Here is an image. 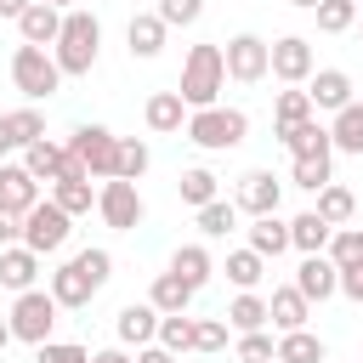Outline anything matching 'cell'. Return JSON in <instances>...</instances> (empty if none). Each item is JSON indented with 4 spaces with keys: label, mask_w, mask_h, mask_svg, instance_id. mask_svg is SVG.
I'll return each mask as SVG.
<instances>
[{
    "label": "cell",
    "mask_w": 363,
    "mask_h": 363,
    "mask_svg": "<svg viewBox=\"0 0 363 363\" xmlns=\"http://www.w3.org/2000/svg\"><path fill=\"white\" fill-rule=\"evenodd\" d=\"M329 227H346L352 216H357V199H352V187H340V182H329L323 193H318V204H312Z\"/></svg>",
    "instance_id": "obj_36"
},
{
    "label": "cell",
    "mask_w": 363,
    "mask_h": 363,
    "mask_svg": "<svg viewBox=\"0 0 363 363\" xmlns=\"http://www.w3.org/2000/svg\"><path fill=\"white\" fill-rule=\"evenodd\" d=\"M267 318H272V329H278V335H289V329H306V318H312V301H306L295 284H284V289H272V295H267Z\"/></svg>",
    "instance_id": "obj_20"
},
{
    "label": "cell",
    "mask_w": 363,
    "mask_h": 363,
    "mask_svg": "<svg viewBox=\"0 0 363 363\" xmlns=\"http://www.w3.org/2000/svg\"><path fill=\"white\" fill-rule=\"evenodd\" d=\"M0 289H11V295L40 289V255L28 244H6L0 250Z\"/></svg>",
    "instance_id": "obj_18"
},
{
    "label": "cell",
    "mask_w": 363,
    "mask_h": 363,
    "mask_svg": "<svg viewBox=\"0 0 363 363\" xmlns=\"http://www.w3.org/2000/svg\"><path fill=\"white\" fill-rule=\"evenodd\" d=\"M159 346L164 352H193V318L187 312H170V318H159Z\"/></svg>",
    "instance_id": "obj_41"
},
{
    "label": "cell",
    "mask_w": 363,
    "mask_h": 363,
    "mask_svg": "<svg viewBox=\"0 0 363 363\" xmlns=\"http://www.w3.org/2000/svg\"><path fill=\"white\" fill-rule=\"evenodd\" d=\"M91 363H136L125 346H102V352H91Z\"/></svg>",
    "instance_id": "obj_50"
},
{
    "label": "cell",
    "mask_w": 363,
    "mask_h": 363,
    "mask_svg": "<svg viewBox=\"0 0 363 363\" xmlns=\"http://www.w3.org/2000/svg\"><path fill=\"white\" fill-rule=\"evenodd\" d=\"M278 357V340L267 335V329H255V335H238V363H272Z\"/></svg>",
    "instance_id": "obj_45"
},
{
    "label": "cell",
    "mask_w": 363,
    "mask_h": 363,
    "mask_svg": "<svg viewBox=\"0 0 363 363\" xmlns=\"http://www.w3.org/2000/svg\"><path fill=\"white\" fill-rule=\"evenodd\" d=\"M199 153H227V147H238L244 136H250V113L244 108H193L187 113V130H182Z\"/></svg>",
    "instance_id": "obj_3"
},
{
    "label": "cell",
    "mask_w": 363,
    "mask_h": 363,
    "mask_svg": "<svg viewBox=\"0 0 363 363\" xmlns=\"http://www.w3.org/2000/svg\"><path fill=\"white\" fill-rule=\"evenodd\" d=\"M301 119H312V96H306V85H284V91L272 96V125L289 130V125H301Z\"/></svg>",
    "instance_id": "obj_34"
},
{
    "label": "cell",
    "mask_w": 363,
    "mask_h": 363,
    "mask_svg": "<svg viewBox=\"0 0 363 363\" xmlns=\"http://www.w3.org/2000/svg\"><path fill=\"white\" fill-rule=\"evenodd\" d=\"M278 142L289 147V159H318V153H335V142H329V125L312 113V119H301V125H289V130H278Z\"/></svg>",
    "instance_id": "obj_19"
},
{
    "label": "cell",
    "mask_w": 363,
    "mask_h": 363,
    "mask_svg": "<svg viewBox=\"0 0 363 363\" xmlns=\"http://www.w3.org/2000/svg\"><path fill=\"white\" fill-rule=\"evenodd\" d=\"M96 51H102V23H96L85 6L62 11V34H57V45H51V57H57L62 79L91 74V68H96Z\"/></svg>",
    "instance_id": "obj_1"
},
{
    "label": "cell",
    "mask_w": 363,
    "mask_h": 363,
    "mask_svg": "<svg viewBox=\"0 0 363 363\" xmlns=\"http://www.w3.org/2000/svg\"><path fill=\"white\" fill-rule=\"evenodd\" d=\"M28 6H34V0H0V17H11V23H17Z\"/></svg>",
    "instance_id": "obj_51"
},
{
    "label": "cell",
    "mask_w": 363,
    "mask_h": 363,
    "mask_svg": "<svg viewBox=\"0 0 363 363\" xmlns=\"http://www.w3.org/2000/svg\"><path fill=\"white\" fill-rule=\"evenodd\" d=\"M176 187H182V204H193V210H204V204H216V199H221V182H216V170H204V164L182 170V176H176Z\"/></svg>",
    "instance_id": "obj_31"
},
{
    "label": "cell",
    "mask_w": 363,
    "mask_h": 363,
    "mask_svg": "<svg viewBox=\"0 0 363 363\" xmlns=\"http://www.w3.org/2000/svg\"><path fill=\"white\" fill-rule=\"evenodd\" d=\"M96 216H102V227H113V233H136V227H142V216H147V204H142L136 182L108 176V182L96 187Z\"/></svg>",
    "instance_id": "obj_8"
},
{
    "label": "cell",
    "mask_w": 363,
    "mask_h": 363,
    "mask_svg": "<svg viewBox=\"0 0 363 363\" xmlns=\"http://www.w3.org/2000/svg\"><path fill=\"white\" fill-rule=\"evenodd\" d=\"M233 227H238V204H233V199H216V204L199 210V233H204V238H227Z\"/></svg>",
    "instance_id": "obj_40"
},
{
    "label": "cell",
    "mask_w": 363,
    "mask_h": 363,
    "mask_svg": "<svg viewBox=\"0 0 363 363\" xmlns=\"http://www.w3.org/2000/svg\"><path fill=\"white\" fill-rule=\"evenodd\" d=\"M34 204H40V182H34L23 164H0V210L28 216Z\"/></svg>",
    "instance_id": "obj_21"
},
{
    "label": "cell",
    "mask_w": 363,
    "mask_h": 363,
    "mask_svg": "<svg viewBox=\"0 0 363 363\" xmlns=\"http://www.w3.org/2000/svg\"><path fill=\"white\" fill-rule=\"evenodd\" d=\"M57 301H51V289H23L17 301H11V335L17 340H28V346H45L51 340V329H57Z\"/></svg>",
    "instance_id": "obj_6"
},
{
    "label": "cell",
    "mask_w": 363,
    "mask_h": 363,
    "mask_svg": "<svg viewBox=\"0 0 363 363\" xmlns=\"http://www.w3.org/2000/svg\"><path fill=\"white\" fill-rule=\"evenodd\" d=\"M278 199H284V182L272 176V170H244L238 176V193H233V204L255 221V216H278Z\"/></svg>",
    "instance_id": "obj_11"
},
{
    "label": "cell",
    "mask_w": 363,
    "mask_h": 363,
    "mask_svg": "<svg viewBox=\"0 0 363 363\" xmlns=\"http://www.w3.org/2000/svg\"><path fill=\"white\" fill-rule=\"evenodd\" d=\"M221 318H227V329H238V335H255V329H267V323H272V318H267V295H255V289L233 295Z\"/></svg>",
    "instance_id": "obj_27"
},
{
    "label": "cell",
    "mask_w": 363,
    "mask_h": 363,
    "mask_svg": "<svg viewBox=\"0 0 363 363\" xmlns=\"http://www.w3.org/2000/svg\"><path fill=\"white\" fill-rule=\"evenodd\" d=\"M289 6H301V11H318V6H323V0H289Z\"/></svg>",
    "instance_id": "obj_54"
},
{
    "label": "cell",
    "mask_w": 363,
    "mask_h": 363,
    "mask_svg": "<svg viewBox=\"0 0 363 363\" xmlns=\"http://www.w3.org/2000/svg\"><path fill=\"white\" fill-rule=\"evenodd\" d=\"M68 153H74L96 182H108L113 164H119V136H113L108 125H74V130H68Z\"/></svg>",
    "instance_id": "obj_7"
},
{
    "label": "cell",
    "mask_w": 363,
    "mask_h": 363,
    "mask_svg": "<svg viewBox=\"0 0 363 363\" xmlns=\"http://www.w3.org/2000/svg\"><path fill=\"white\" fill-rule=\"evenodd\" d=\"M329 357V346L312 335V329H289V335H278V363H323Z\"/></svg>",
    "instance_id": "obj_33"
},
{
    "label": "cell",
    "mask_w": 363,
    "mask_h": 363,
    "mask_svg": "<svg viewBox=\"0 0 363 363\" xmlns=\"http://www.w3.org/2000/svg\"><path fill=\"white\" fill-rule=\"evenodd\" d=\"M51 199H57L68 216H91V210H96V187H91V170H85L74 153H68V170L51 182Z\"/></svg>",
    "instance_id": "obj_13"
},
{
    "label": "cell",
    "mask_w": 363,
    "mask_h": 363,
    "mask_svg": "<svg viewBox=\"0 0 363 363\" xmlns=\"http://www.w3.org/2000/svg\"><path fill=\"white\" fill-rule=\"evenodd\" d=\"M17 34H23V45H57V34H62V11L57 6H45V0H34L23 17H17Z\"/></svg>",
    "instance_id": "obj_22"
},
{
    "label": "cell",
    "mask_w": 363,
    "mask_h": 363,
    "mask_svg": "<svg viewBox=\"0 0 363 363\" xmlns=\"http://www.w3.org/2000/svg\"><path fill=\"white\" fill-rule=\"evenodd\" d=\"M312 74H318L312 40H301V34H284V40H272V79H284V85H306Z\"/></svg>",
    "instance_id": "obj_10"
},
{
    "label": "cell",
    "mask_w": 363,
    "mask_h": 363,
    "mask_svg": "<svg viewBox=\"0 0 363 363\" xmlns=\"http://www.w3.org/2000/svg\"><path fill=\"white\" fill-rule=\"evenodd\" d=\"M6 244H23V216H11V210H0V250Z\"/></svg>",
    "instance_id": "obj_47"
},
{
    "label": "cell",
    "mask_w": 363,
    "mask_h": 363,
    "mask_svg": "<svg viewBox=\"0 0 363 363\" xmlns=\"http://www.w3.org/2000/svg\"><path fill=\"white\" fill-rule=\"evenodd\" d=\"M164 34H170V28L159 23V11H136V17L125 23V45H130V57H142V62L164 51Z\"/></svg>",
    "instance_id": "obj_23"
},
{
    "label": "cell",
    "mask_w": 363,
    "mask_h": 363,
    "mask_svg": "<svg viewBox=\"0 0 363 363\" xmlns=\"http://www.w3.org/2000/svg\"><path fill=\"white\" fill-rule=\"evenodd\" d=\"M340 272L346 267H363V227H335V238H329V250H323Z\"/></svg>",
    "instance_id": "obj_39"
},
{
    "label": "cell",
    "mask_w": 363,
    "mask_h": 363,
    "mask_svg": "<svg viewBox=\"0 0 363 363\" xmlns=\"http://www.w3.org/2000/svg\"><path fill=\"white\" fill-rule=\"evenodd\" d=\"M45 289H51V301H57L62 312H79V306H91V301H96V289H102V284H96V278L68 255V261L51 272V284H45Z\"/></svg>",
    "instance_id": "obj_12"
},
{
    "label": "cell",
    "mask_w": 363,
    "mask_h": 363,
    "mask_svg": "<svg viewBox=\"0 0 363 363\" xmlns=\"http://www.w3.org/2000/svg\"><path fill=\"white\" fill-rule=\"evenodd\" d=\"M136 363H176V352H164V346L153 340V346H142V352H136Z\"/></svg>",
    "instance_id": "obj_49"
},
{
    "label": "cell",
    "mask_w": 363,
    "mask_h": 363,
    "mask_svg": "<svg viewBox=\"0 0 363 363\" xmlns=\"http://www.w3.org/2000/svg\"><path fill=\"white\" fill-rule=\"evenodd\" d=\"M11 340H17V335H11V318H0V352H6Z\"/></svg>",
    "instance_id": "obj_53"
},
{
    "label": "cell",
    "mask_w": 363,
    "mask_h": 363,
    "mask_svg": "<svg viewBox=\"0 0 363 363\" xmlns=\"http://www.w3.org/2000/svg\"><path fill=\"white\" fill-rule=\"evenodd\" d=\"M295 289H301L306 301H329V295H340V267H335L329 255H301Z\"/></svg>",
    "instance_id": "obj_17"
},
{
    "label": "cell",
    "mask_w": 363,
    "mask_h": 363,
    "mask_svg": "<svg viewBox=\"0 0 363 363\" xmlns=\"http://www.w3.org/2000/svg\"><path fill=\"white\" fill-rule=\"evenodd\" d=\"M6 130H11V142H17V147H34V142L45 136V113H40L34 102H23V108H11V113H6Z\"/></svg>",
    "instance_id": "obj_37"
},
{
    "label": "cell",
    "mask_w": 363,
    "mask_h": 363,
    "mask_svg": "<svg viewBox=\"0 0 363 363\" xmlns=\"http://www.w3.org/2000/svg\"><path fill=\"white\" fill-rule=\"evenodd\" d=\"M17 142H11V130H6V113H0V164H6V153H11Z\"/></svg>",
    "instance_id": "obj_52"
},
{
    "label": "cell",
    "mask_w": 363,
    "mask_h": 363,
    "mask_svg": "<svg viewBox=\"0 0 363 363\" xmlns=\"http://www.w3.org/2000/svg\"><path fill=\"white\" fill-rule=\"evenodd\" d=\"M289 182L306 187V193H323L335 182V153H318V159H289Z\"/></svg>",
    "instance_id": "obj_35"
},
{
    "label": "cell",
    "mask_w": 363,
    "mask_h": 363,
    "mask_svg": "<svg viewBox=\"0 0 363 363\" xmlns=\"http://www.w3.org/2000/svg\"><path fill=\"white\" fill-rule=\"evenodd\" d=\"M329 142H335V153L363 159V102H346V108L329 119Z\"/></svg>",
    "instance_id": "obj_28"
},
{
    "label": "cell",
    "mask_w": 363,
    "mask_h": 363,
    "mask_svg": "<svg viewBox=\"0 0 363 363\" xmlns=\"http://www.w3.org/2000/svg\"><path fill=\"white\" fill-rule=\"evenodd\" d=\"M68 238H74V216H68L57 199H40V204L23 216V244H28L34 255H57Z\"/></svg>",
    "instance_id": "obj_5"
},
{
    "label": "cell",
    "mask_w": 363,
    "mask_h": 363,
    "mask_svg": "<svg viewBox=\"0 0 363 363\" xmlns=\"http://www.w3.org/2000/svg\"><path fill=\"white\" fill-rule=\"evenodd\" d=\"M352 91H357V85H352V74H346V68H318V74L306 79V96H312V113H340L346 102H357Z\"/></svg>",
    "instance_id": "obj_15"
},
{
    "label": "cell",
    "mask_w": 363,
    "mask_h": 363,
    "mask_svg": "<svg viewBox=\"0 0 363 363\" xmlns=\"http://www.w3.org/2000/svg\"><path fill=\"white\" fill-rule=\"evenodd\" d=\"M221 272H227V284H233V289L244 295V289H255V284L267 278V261H261V255H255V250L244 244V250H227V261H221Z\"/></svg>",
    "instance_id": "obj_30"
},
{
    "label": "cell",
    "mask_w": 363,
    "mask_h": 363,
    "mask_svg": "<svg viewBox=\"0 0 363 363\" xmlns=\"http://www.w3.org/2000/svg\"><path fill=\"white\" fill-rule=\"evenodd\" d=\"M11 85H17L28 102H45V96L62 91V68H57V57H51L45 45H17V51H11Z\"/></svg>",
    "instance_id": "obj_4"
},
{
    "label": "cell",
    "mask_w": 363,
    "mask_h": 363,
    "mask_svg": "<svg viewBox=\"0 0 363 363\" xmlns=\"http://www.w3.org/2000/svg\"><path fill=\"white\" fill-rule=\"evenodd\" d=\"M147 164H153L147 142H136V136H119V164H113V176H119V182H142V176H147Z\"/></svg>",
    "instance_id": "obj_38"
},
{
    "label": "cell",
    "mask_w": 363,
    "mask_h": 363,
    "mask_svg": "<svg viewBox=\"0 0 363 363\" xmlns=\"http://www.w3.org/2000/svg\"><path fill=\"white\" fill-rule=\"evenodd\" d=\"M340 295L363 306V267H346V272H340Z\"/></svg>",
    "instance_id": "obj_48"
},
{
    "label": "cell",
    "mask_w": 363,
    "mask_h": 363,
    "mask_svg": "<svg viewBox=\"0 0 363 363\" xmlns=\"http://www.w3.org/2000/svg\"><path fill=\"white\" fill-rule=\"evenodd\" d=\"M193 295H199V289H193V284H182L176 272H159V278H153V289H147V301H153L164 318H170V312H187V306H193Z\"/></svg>",
    "instance_id": "obj_32"
},
{
    "label": "cell",
    "mask_w": 363,
    "mask_h": 363,
    "mask_svg": "<svg viewBox=\"0 0 363 363\" xmlns=\"http://www.w3.org/2000/svg\"><path fill=\"white\" fill-rule=\"evenodd\" d=\"M153 11H159L164 28H193V23L204 17V0H159Z\"/></svg>",
    "instance_id": "obj_43"
},
{
    "label": "cell",
    "mask_w": 363,
    "mask_h": 363,
    "mask_svg": "<svg viewBox=\"0 0 363 363\" xmlns=\"http://www.w3.org/2000/svg\"><path fill=\"white\" fill-rule=\"evenodd\" d=\"M227 346V318H193V352H221Z\"/></svg>",
    "instance_id": "obj_44"
},
{
    "label": "cell",
    "mask_w": 363,
    "mask_h": 363,
    "mask_svg": "<svg viewBox=\"0 0 363 363\" xmlns=\"http://www.w3.org/2000/svg\"><path fill=\"white\" fill-rule=\"evenodd\" d=\"M34 363H91V352L79 340H45V346H34Z\"/></svg>",
    "instance_id": "obj_46"
},
{
    "label": "cell",
    "mask_w": 363,
    "mask_h": 363,
    "mask_svg": "<svg viewBox=\"0 0 363 363\" xmlns=\"http://www.w3.org/2000/svg\"><path fill=\"white\" fill-rule=\"evenodd\" d=\"M45 6H57V11H74V6H79V0H45Z\"/></svg>",
    "instance_id": "obj_55"
},
{
    "label": "cell",
    "mask_w": 363,
    "mask_h": 363,
    "mask_svg": "<svg viewBox=\"0 0 363 363\" xmlns=\"http://www.w3.org/2000/svg\"><path fill=\"white\" fill-rule=\"evenodd\" d=\"M352 23H357V0H323L318 6V28L323 34H346Z\"/></svg>",
    "instance_id": "obj_42"
},
{
    "label": "cell",
    "mask_w": 363,
    "mask_h": 363,
    "mask_svg": "<svg viewBox=\"0 0 363 363\" xmlns=\"http://www.w3.org/2000/svg\"><path fill=\"white\" fill-rule=\"evenodd\" d=\"M221 85H227V57H221V45H193L187 62H182V79H176L182 102H187V108H216V102H221Z\"/></svg>",
    "instance_id": "obj_2"
},
{
    "label": "cell",
    "mask_w": 363,
    "mask_h": 363,
    "mask_svg": "<svg viewBox=\"0 0 363 363\" xmlns=\"http://www.w3.org/2000/svg\"><path fill=\"white\" fill-rule=\"evenodd\" d=\"M329 238H335V227H329L318 210H301V216L289 221V250H301V255H323Z\"/></svg>",
    "instance_id": "obj_25"
},
{
    "label": "cell",
    "mask_w": 363,
    "mask_h": 363,
    "mask_svg": "<svg viewBox=\"0 0 363 363\" xmlns=\"http://www.w3.org/2000/svg\"><path fill=\"white\" fill-rule=\"evenodd\" d=\"M187 102H182V91H153L147 96V108H142V119H147V130L153 136H182L187 130Z\"/></svg>",
    "instance_id": "obj_16"
},
{
    "label": "cell",
    "mask_w": 363,
    "mask_h": 363,
    "mask_svg": "<svg viewBox=\"0 0 363 363\" xmlns=\"http://www.w3.org/2000/svg\"><path fill=\"white\" fill-rule=\"evenodd\" d=\"M170 272H176L182 284H193V289H204V284L216 278V261H210V250H204V244H182V250L170 255Z\"/></svg>",
    "instance_id": "obj_29"
},
{
    "label": "cell",
    "mask_w": 363,
    "mask_h": 363,
    "mask_svg": "<svg viewBox=\"0 0 363 363\" xmlns=\"http://www.w3.org/2000/svg\"><path fill=\"white\" fill-rule=\"evenodd\" d=\"M23 170H28L34 182H57V176L68 170V142H51V136H40L34 147H23Z\"/></svg>",
    "instance_id": "obj_24"
},
{
    "label": "cell",
    "mask_w": 363,
    "mask_h": 363,
    "mask_svg": "<svg viewBox=\"0 0 363 363\" xmlns=\"http://www.w3.org/2000/svg\"><path fill=\"white\" fill-rule=\"evenodd\" d=\"M159 306L153 301H130V306H119V318H113V335H119V346H153L159 340Z\"/></svg>",
    "instance_id": "obj_14"
},
{
    "label": "cell",
    "mask_w": 363,
    "mask_h": 363,
    "mask_svg": "<svg viewBox=\"0 0 363 363\" xmlns=\"http://www.w3.org/2000/svg\"><path fill=\"white\" fill-rule=\"evenodd\" d=\"M272 363H278V357H272Z\"/></svg>",
    "instance_id": "obj_56"
},
{
    "label": "cell",
    "mask_w": 363,
    "mask_h": 363,
    "mask_svg": "<svg viewBox=\"0 0 363 363\" xmlns=\"http://www.w3.org/2000/svg\"><path fill=\"white\" fill-rule=\"evenodd\" d=\"M244 233H250V250H255L261 261H272V255L289 250V221H284V216H255Z\"/></svg>",
    "instance_id": "obj_26"
},
{
    "label": "cell",
    "mask_w": 363,
    "mask_h": 363,
    "mask_svg": "<svg viewBox=\"0 0 363 363\" xmlns=\"http://www.w3.org/2000/svg\"><path fill=\"white\" fill-rule=\"evenodd\" d=\"M221 57H227V79H238V85H261L272 74V45L261 34H233L221 45Z\"/></svg>",
    "instance_id": "obj_9"
}]
</instances>
